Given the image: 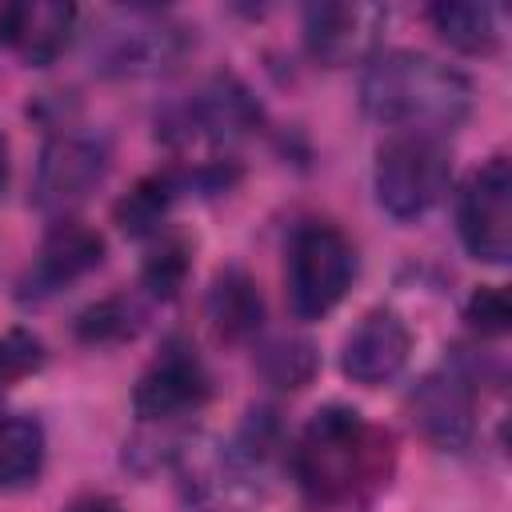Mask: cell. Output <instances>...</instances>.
<instances>
[{
  "label": "cell",
  "instance_id": "1",
  "mask_svg": "<svg viewBox=\"0 0 512 512\" xmlns=\"http://www.w3.org/2000/svg\"><path fill=\"white\" fill-rule=\"evenodd\" d=\"M296 480L312 504L356 508L372 500L392 476V436L368 424L356 408H320L292 452Z\"/></svg>",
  "mask_w": 512,
  "mask_h": 512
},
{
  "label": "cell",
  "instance_id": "2",
  "mask_svg": "<svg viewBox=\"0 0 512 512\" xmlns=\"http://www.w3.org/2000/svg\"><path fill=\"white\" fill-rule=\"evenodd\" d=\"M360 104L372 120L396 132L444 136L472 108V84L464 72L424 52H384L360 80Z\"/></svg>",
  "mask_w": 512,
  "mask_h": 512
},
{
  "label": "cell",
  "instance_id": "3",
  "mask_svg": "<svg viewBox=\"0 0 512 512\" xmlns=\"http://www.w3.org/2000/svg\"><path fill=\"white\" fill-rule=\"evenodd\" d=\"M288 308L296 320H320L328 316L356 276V252L348 236L332 224H300L288 244Z\"/></svg>",
  "mask_w": 512,
  "mask_h": 512
},
{
  "label": "cell",
  "instance_id": "4",
  "mask_svg": "<svg viewBox=\"0 0 512 512\" xmlns=\"http://www.w3.org/2000/svg\"><path fill=\"white\" fill-rule=\"evenodd\" d=\"M452 160L440 136L420 132H396L376 152V200L396 220L424 216L444 192H448Z\"/></svg>",
  "mask_w": 512,
  "mask_h": 512
},
{
  "label": "cell",
  "instance_id": "5",
  "mask_svg": "<svg viewBox=\"0 0 512 512\" xmlns=\"http://www.w3.org/2000/svg\"><path fill=\"white\" fill-rule=\"evenodd\" d=\"M112 168V148L104 136L92 132H60L44 144L40 164H36V188L32 200L44 212H72L88 192L104 184Z\"/></svg>",
  "mask_w": 512,
  "mask_h": 512
},
{
  "label": "cell",
  "instance_id": "6",
  "mask_svg": "<svg viewBox=\"0 0 512 512\" xmlns=\"http://www.w3.org/2000/svg\"><path fill=\"white\" fill-rule=\"evenodd\" d=\"M456 224L464 248L484 264H504L512 252V168L508 156H492L480 164L460 200H456Z\"/></svg>",
  "mask_w": 512,
  "mask_h": 512
},
{
  "label": "cell",
  "instance_id": "7",
  "mask_svg": "<svg viewBox=\"0 0 512 512\" xmlns=\"http://www.w3.org/2000/svg\"><path fill=\"white\" fill-rule=\"evenodd\" d=\"M412 424L436 448H464L476 428V376L464 360H448L428 372L408 396Z\"/></svg>",
  "mask_w": 512,
  "mask_h": 512
},
{
  "label": "cell",
  "instance_id": "8",
  "mask_svg": "<svg viewBox=\"0 0 512 512\" xmlns=\"http://www.w3.org/2000/svg\"><path fill=\"white\" fill-rule=\"evenodd\" d=\"M184 52V36L176 24H168L160 12L148 8H124L112 16V24L100 32L96 60L112 76H148L168 68Z\"/></svg>",
  "mask_w": 512,
  "mask_h": 512
},
{
  "label": "cell",
  "instance_id": "9",
  "mask_svg": "<svg viewBox=\"0 0 512 512\" xmlns=\"http://www.w3.org/2000/svg\"><path fill=\"white\" fill-rule=\"evenodd\" d=\"M208 392H212V380L200 356L188 344L168 340L160 356L140 372L132 408L140 420H176V416L196 412L208 400Z\"/></svg>",
  "mask_w": 512,
  "mask_h": 512
},
{
  "label": "cell",
  "instance_id": "10",
  "mask_svg": "<svg viewBox=\"0 0 512 512\" xmlns=\"http://www.w3.org/2000/svg\"><path fill=\"white\" fill-rule=\"evenodd\" d=\"M388 12L380 4H308L304 8V44L312 60L328 68L360 64L376 52Z\"/></svg>",
  "mask_w": 512,
  "mask_h": 512
},
{
  "label": "cell",
  "instance_id": "11",
  "mask_svg": "<svg viewBox=\"0 0 512 512\" xmlns=\"http://www.w3.org/2000/svg\"><path fill=\"white\" fill-rule=\"evenodd\" d=\"M100 260H104V236L72 216H60L40 240V252L24 280V296L28 300L56 296L60 288H68L80 276H88L92 268H100Z\"/></svg>",
  "mask_w": 512,
  "mask_h": 512
},
{
  "label": "cell",
  "instance_id": "12",
  "mask_svg": "<svg viewBox=\"0 0 512 512\" xmlns=\"http://www.w3.org/2000/svg\"><path fill=\"white\" fill-rule=\"evenodd\" d=\"M412 356V332L408 324L392 312V308H372L344 340L340 352V368L348 380L376 388L384 380H392Z\"/></svg>",
  "mask_w": 512,
  "mask_h": 512
},
{
  "label": "cell",
  "instance_id": "13",
  "mask_svg": "<svg viewBox=\"0 0 512 512\" xmlns=\"http://www.w3.org/2000/svg\"><path fill=\"white\" fill-rule=\"evenodd\" d=\"M76 32V8L60 0H16L0 8V44L24 64H52Z\"/></svg>",
  "mask_w": 512,
  "mask_h": 512
},
{
  "label": "cell",
  "instance_id": "14",
  "mask_svg": "<svg viewBox=\"0 0 512 512\" xmlns=\"http://www.w3.org/2000/svg\"><path fill=\"white\" fill-rule=\"evenodd\" d=\"M256 124H260V104H256L252 92H248L240 80H232V76L208 80V84L192 96V104L184 108V120H180L184 140L208 136V140H216V144H228V140L252 132Z\"/></svg>",
  "mask_w": 512,
  "mask_h": 512
},
{
  "label": "cell",
  "instance_id": "15",
  "mask_svg": "<svg viewBox=\"0 0 512 512\" xmlns=\"http://www.w3.org/2000/svg\"><path fill=\"white\" fill-rule=\"evenodd\" d=\"M208 320L224 340H248L264 324V296L256 280L244 268H224L216 272L208 288Z\"/></svg>",
  "mask_w": 512,
  "mask_h": 512
},
{
  "label": "cell",
  "instance_id": "16",
  "mask_svg": "<svg viewBox=\"0 0 512 512\" xmlns=\"http://www.w3.org/2000/svg\"><path fill=\"white\" fill-rule=\"evenodd\" d=\"M428 20L436 28V36L460 52L472 56H488L500 48L504 36V8L496 4H476V0H448V4H432Z\"/></svg>",
  "mask_w": 512,
  "mask_h": 512
},
{
  "label": "cell",
  "instance_id": "17",
  "mask_svg": "<svg viewBox=\"0 0 512 512\" xmlns=\"http://www.w3.org/2000/svg\"><path fill=\"white\" fill-rule=\"evenodd\" d=\"M44 468V428L36 416H0V492L32 484Z\"/></svg>",
  "mask_w": 512,
  "mask_h": 512
},
{
  "label": "cell",
  "instance_id": "18",
  "mask_svg": "<svg viewBox=\"0 0 512 512\" xmlns=\"http://www.w3.org/2000/svg\"><path fill=\"white\" fill-rule=\"evenodd\" d=\"M176 180L172 176H144L120 204H116V224L128 232V236H148L160 228L172 196H176Z\"/></svg>",
  "mask_w": 512,
  "mask_h": 512
},
{
  "label": "cell",
  "instance_id": "19",
  "mask_svg": "<svg viewBox=\"0 0 512 512\" xmlns=\"http://www.w3.org/2000/svg\"><path fill=\"white\" fill-rule=\"evenodd\" d=\"M136 328H140V312L124 296H108L76 316V336L84 344H120L132 340Z\"/></svg>",
  "mask_w": 512,
  "mask_h": 512
},
{
  "label": "cell",
  "instance_id": "20",
  "mask_svg": "<svg viewBox=\"0 0 512 512\" xmlns=\"http://www.w3.org/2000/svg\"><path fill=\"white\" fill-rule=\"evenodd\" d=\"M188 268H192V252H188V244H184V240H160V244L148 252L140 280H144V288H148L152 296L172 300V296L184 288Z\"/></svg>",
  "mask_w": 512,
  "mask_h": 512
},
{
  "label": "cell",
  "instance_id": "21",
  "mask_svg": "<svg viewBox=\"0 0 512 512\" xmlns=\"http://www.w3.org/2000/svg\"><path fill=\"white\" fill-rule=\"evenodd\" d=\"M260 368L272 384L280 388H300L308 384L312 368H316V356H312V344L304 340H276L264 356H260Z\"/></svg>",
  "mask_w": 512,
  "mask_h": 512
},
{
  "label": "cell",
  "instance_id": "22",
  "mask_svg": "<svg viewBox=\"0 0 512 512\" xmlns=\"http://www.w3.org/2000/svg\"><path fill=\"white\" fill-rule=\"evenodd\" d=\"M468 324L480 332V336H504L508 332V320H512V308H508V296L504 288H476L468 308H464Z\"/></svg>",
  "mask_w": 512,
  "mask_h": 512
},
{
  "label": "cell",
  "instance_id": "23",
  "mask_svg": "<svg viewBox=\"0 0 512 512\" xmlns=\"http://www.w3.org/2000/svg\"><path fill=\"white\" fill-rule=\"evenodd\" d=\"M36 360H40V344L36 340H28L20 332L16 336H4L0 340V384L24 376L28 368H36Z\"/></svg>",
  "mask_w": 512,
  "mask_h": 512
},
{
  "label": "cell",
  "instance_id": "24",
  "mask_svg": "<svg viewBox=\"0 0 512 512\" xmlns=\"http://www.w3.org/2000/svg\"><path fill=\"white\" fill-rule=\"evenodd\" d=\"M60 512H120V504L112 496H100V492H84L76 500H68Z\"/></svg>",
  "mask_w": 512,
  "mask_h": 512
},
{
  "label": "cell",
  "instance_id": "25",
  "mask_svg": "<svg viewBox=\"0 0 512 512\" xmlns=\"http://www.w3.org/2000/svg\"><path fill=\"white\" fill-rule=\"evenodd\" d=\"M4 180H8V140L0 132V188H4Z\"/></svg>",
  "mask_w": 512,
  "mask_h": 512
}]
</instances>
